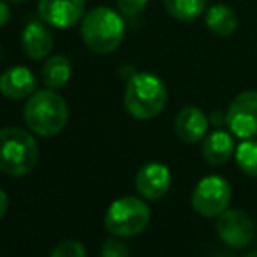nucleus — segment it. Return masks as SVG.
Listing matches in <instances>:
<instances>
[{"instance_id":"f257e3e1","label":"nucleus","mask_w":257,"mask_h":257,"mask_svg":"<svg viewBox=\"0 0 257 257\" xmlns=\"http://www.w3.org/2000/svg\"><path fill=\"white\" fill-rule=\"evenodd\" d=\"M27 127L43 138L57 136L67 125L69 111L64 97L53 88L39 90L29 99L23 109Z\"/></svg>"},{"instance_id":"f03ea898","label":"nucleus","mask_w":257,"mask_h":257,"mask_svg":"<svg viewBox=\"0 0 257 257\" xmlns=\"http://www.w3.org/2000/svg\"><path fill=\"white\" fill-rule=\"evenodd\" d=\"M123 102L127 113L136 120H152L166 107L168 88L159 76L152 72H136L127 83Z\"/></svg>"},{"instance_id":"7ed1b4c3","label":"nucleus","mask_w":257,"mask_h":257,"mask_svg":"<svg viewBox=\"0 0 257 257\" xmlns=\"http://www.w3.org/2000/svg\"><path fill=\"white\" fill-rule=\"evenodd\" d=\"M125 23L118 13L109 8H95L88 11L81 23V39L93 53L107 55L121 44Z\"/></svg>"},{"instance_id":"20e7f679","label":"nucleus","mask_w":257,"mask_h":257,"mask_svg":"<svg viewBox=\"0 0 257 257\" xmlns=\"http://www.w3.org/2000/svg\"><path fill=\"white\" fill-rule=\"evenodd\" d=\"M0 169L8 176H25L36 168L39 145L36 138L20 127H6L0 133Z\"/></svg>"},{"instance_id":"39448f33","label":"nucleus","mask_w":257,"mask_h":257,"mask_svg":"<svg viewBox=\"0 0 257 257\" xmlns=\"http://www.w3.org/2000/svg\"><path fill=\"white\" fill-rule=\"evenodd\" d=\"M150 222V208L138 197H120L109 204L104 225L118 238H133L143 232Z\"/></svg>"},{"instance_id":"423d86ee","label":"nucleus","mask_w":257,"mask_h":257,"mask_svg":"<svg viewBox=\"0 0 257 257\" xmlns=\"http://www.w3.org/2000/svg\"><path fill=\"white\" fill-rule=\"evenodd\" d=\"M231 187L222 176H204L192 192V208L206 218L218 217L229 206Z\"/></svg>"},{"instance_id":"0eeeda50","label":"nucleus","mask_w":257,"mask_h":257,"mask_svg":"<svg viewBox=\"0 0 257 257\" xmlns=\"http://www.w3.org/2000/svg\"><path fill=\"white\" fill-rule=\"evenodd\" d=\"M225 123L234 136L252 140L257 136V92L248 90L234 97L225 114Z\"/></svg>"},{"instance_id":"6e6552de","label":"nucleus","mask_w":257,"mask_h":257,"mask_svg":"<svg viewBox=\"0 0 257 257\" xmlns=\"http://www.w3.org/2000/svg\"><path fill=\"white\" fill-rule=\"evenodd\" d=\"M217 232L222 243L231 248H245L255 238V224L243 210H225L218 215Z\"/></svg>"},{"instance_id":"1a4fd4ad","label":"nucleus","mask_w":257,"mask_h":257,"mask_svg":"<svg viewBox=\"0 0 257 257\" xmlns=\"http://www.w3.org/2000/svg\"><path fill=\"white\" fill-rule=\"evenodd\" d=\"M85 0H39V16L57 29H69L83 18Z\"/></svg>"},{"instance_id":"9d476101","label":"nucleus","mask_w":257,"mask_h":257,"mask_svg":"<svg viewBox=\"0 0 257 257\" xmlns=\"http://www.w3.org/2000/svg\"><path fill=\"white\" fill-rule=\"evenodd\" d=\"M169 187H171V171L161 162L145 164L136 175V189L145 199H161L169 192Z\"/></svg>"},{"instance_id":"9b49d317","label":"nucleus","mask_w":257,"mask_h":257,"mask_svg":"<svg viewBox=\"0 0 257 257\" xmlns=\"http://www.w3.org/2000/svg\"><path fill=\"white\" fill-rule=\"evenodd\" d=\"M208 127H210V120L196 106H185L183 109H180L175 118V128L178 138L190 145L203 140L208 133Z\"/></svg>"},{"instance_id":"f8f14e48","label":"nucleus","mask_w":257,"mask_h":257,"mask_svg":"<svg viewBox=\"0 0 257 257\" xmlns=\"http://www.w3.org/2000/svg\"><path fill=\"white\" fill-rule=\"evenodd\" d=\"M36 76L32 74V71L29 67H23V65L8 69L0 78V92L4 93L8 99L13 100L27 99V97L36 92Z\"/></svg>"},{"instance_id":"ddd939ff","label":"nucleus","mask_w":257,"mask_h":257,"mask_svg":"<svg viewBox=\"0 0 257 257\" xmlns=\"http://www.w3.org/2000/svg\"><path fill=\"white\" fill-rule=\"evenodd\" d=\"M22 46L32 60H43L53 50V36L41 22H30L22 34Z\"/></svg>"},{"instance_id":"4468645a","label":"nucleus","mask_w":257,"mask_h":257,"mask_svg":"<svg viewBox=\"0 0 257 257\" xmlns=\"http://www.w3.org/2000/svg\"><path fill=\"white\" fill-rule=\"evenodd\" d=\"M232 154H234V143L231 134L225 131H215L203 143V157L213 166L225 164Z\"/></svg>"},{"instance_id":"2eb2a0df","label":"nucleus","mask_w":257,"mask_h":257,"mask_svg":"<svg viewBox=\"0 0 257 257\" xmlns=\"http://www.w3.org/2000/svg\"><path fill=\"white\" fill-rule=\"evenodd\" d=\"M206 27L220 37H229L238 29V16L229 6L215 4L206 13Z\"/></svg>"},{"instance_id":"dca6fc26","label":"nucleus","mask_w":257,"mask_h":257,"mask_svg":"<svg viewBox=\"0 0 257 257\" xmlns=\"http://www.w3.org/2000/svg\"><path fill=\"white\" fill-rule=\"evenodd\" d=\"M71 62L64 55H55V57L48 58L43 65V81L48 88H62L64 85H67V81L71 79Z\"/></svg>"},{"instance_id":"f3484780","label":"nucleus","mask_w":257,"mask_h":257,"mask_svg":"<svg viewBox=\"0 0 257 257\" xmlns=\"http://www.w3.org/2000/svg\"><path fill=\"white\" fill-rule=\"evenodd\" d=\"M164 6L178 22H194L203 15L206 0H164Z\"/></svg>"},{"instance_id":"a211bd4d","label":"nucleus","mask_w":257,"mask_h":257,"mask_svg":"<svg viewBox=\"0 0 257 257\" xmlns=\"http://www.w3.org/2000/svg\"><path fill=\"white\" fill-rule=\"evenodd\" d=\"M236 162L239 169L248 176H257V141L245 140L236 148Z\"/></svg>"},{"instance_id":"6ab92c4d","label":"nucleus","mask_w":257,"mask_h":257,"mask_svg":"<svg viewBox=\"0 0 257 257\" xmlns=\"http://www.w3.org/2000/svg\"><path fill=\"white\" fill-rule=\"evenodd\" d=\"M86 248L76 239L62 241L51 250V257H85Z\"/></svg>"},{"instance_id":"aec40b11","label":"nucleus","mask_w":257,"mask_h":257,"mask_svg":"<svg viewBox=\"0 0 257 257\" xmlns=\"http://www.w3.org/2000/svg\"><path fill=\"white\" fill-rule=\"evenodd\" d=\"M118 9H120L121 16L125 18H133V16L140 15L148 4V0H116Z\"/></svg>"},{"instance_id":"412c9836","label":"nucleus","mask_w":257,"mask_h":257,"mask_svg":"<svg viewBox=\"0 0 257 257\" xmlns=\"http://www.w3.org/2000/svg\"><path fill=\"white\" fill-rule=\"evenodd\" d=\"M131 253L127 245L120 241V239H106L102 246V255L104 257H127Z\"/></svg>"},{"instance_id":"4be33fe9","label":"nucleus","mask_w":257,"mask_h":257,"mask_svg":"<svg viewBox=\"0 0 257 257\" xmlns=\"http://www.w3.org/2000/svg\"><path fill=\"white\" fill-rule=\"evenodd\" d=\"M0 11H2V18H0V25L6 27L9 22V18H11V11H9V6L8 2H2L0 4Z\"/></svg>"},{"instance_id":"5701e85b","label":"nucleus","mask_w":257,"mask_h":257,"mask_svg":"<svg viewBox=\"0 0 257 257\" xmlns=\"http://www.w3.org/2000/svg\"><path fill=\"white\" fill-rule=\"evenodd\" d=\"M8 204H9L8 194H6V190H0V218L6 217V211H8Z\"/></svg>"},{"instance_id":"b1692460","label":"nucleus","mask_w":257,"mask_h":257,"mask_svg":"<svg viewBox=\"0 0 257 257\" xmlns=\"http://www.w3.org/2000/svg\"><path fill=\"white\" fill-rule=\"evenodd\" d=\"M11 2H25V0H11Z\"/></svg>"}]
</instances>
